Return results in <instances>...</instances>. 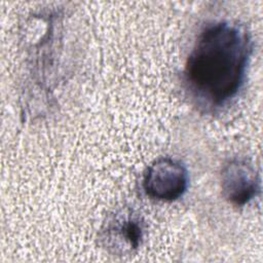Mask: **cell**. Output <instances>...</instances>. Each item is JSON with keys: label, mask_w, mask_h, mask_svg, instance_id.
I'll list each match as a JSON object with an SVG mask.
<instances>
[{"label": "cell", "mask_w": 263, "mask_h": 263, "mask_svg": "<svg viewBox=\"0 0 263 263\" xmlns=\"http://www.w3.org/2000/svg\"><path fill=\"white\" fill-rule=\"evenodd\" d=\"M252 39L243 25L218 21L199 32L187 57L184 80L190 95L203 107L220 108L240 90Z\"/></svg>", "instance_id": "6da1fadb"}, {"label": "cell", "mask_w": 263, "mask_h": 263, "mask_svg": "<svg viewBox=\"0 0 263 263\" xmlns=\"http://www.w3.org/2000/svg\"><path fill=\"white\" fill-rule=\"evenodd\" d=\"M42 30L37 15L32 20L36 25L35 36L28 34L26 41L27 66L31 84L35 83L31 91L36 90L48 99L53 82V74L59 64L63 45V16L57 11L40 14Z\"/></svg>", "instance_id": "7a4b0ae2"}, {"label": "cell", "mask_w": 263, "mask_h": 263, "mask_svg": "<svg viewBox=\"0 0 263 263\" xmlns=\"http://www.w3.org/2000/svg\"><path fill=\"white\" fill-rule=\"evenodd\" d=\"M146 225L142 215L128 205L110 213L100 229L101 246L111 255L129 256L141 247Z\"/></svg>", "instance_id": "3957f363"}, {"label": "cell", "mask_w": 263, "mask_h": 263, "mask_svg": "<svg viewBox=\"0 0 263 263\" xmlns=\"http://www.w3.org/2000/svg\"><path fill=\"white\" fill-rule=\"evenodd\" d=\"M188 171L179 160L161 157L146 170L143 188L147 196L160 201H174L184 195L188 188Z\"/></svg>", "instance_id": "277c9868"}, {"label": "cell", "mask_w": 263, "mask_h": 263, "mask_svg": "<svg viewBox=\"0 0 263 263\" xmlns=\"http://www.w3.org/2000/svg\"><path fill=\"white\" fill-rule=\"evenodd\" d=\"M220 184L224 198L236 206L246 205L260 191L258 172L245 158H233L223 166Z\"/></svg>", "instance_id": "5b68a950"}]
</instances>
